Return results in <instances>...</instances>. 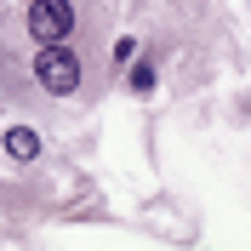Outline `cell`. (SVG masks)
I'll list each match as a JSON object with an SVG mask.
<instances>
[{
  "label": "cell",
  "mask_w": 251,
  "mask_h": 251,
  "mask_svg": "<svg viewBox=\"0 0 251 251\" xmlns=\"http://www.w3.org/2000/svg\"><path fill=\"white\" fill-rule=\"evenodd\" d=\"M34 80H40L51 97L80 92V51H69L63 40H46V46L34 51Z\"/></svg>",
  "instance_id": "cell-1"
},
{
  "label": "cell",
  "mask_w": 251,
  "mask_h": 251,
  "mask_svg": "<svg viewBox=\"0 0 251 251\" xmlns=\"http://www.w3.org/2000/svg\"><path fill=\"white\" fill-rule=\"evenodd\" d=\"M75 29V0H29V34L46 46V40H69Z\"/></svg>",
  "instance_id": "cell-2"
},
{
  "label": "cell",
  "mask_w": 251,
  "mask_h": 251,
  "mask_svg": "<svg viewBox=\"0 0 251 251\" xmlns=\"http://www.w3.org/2000/svg\"><path fill=\"white\" fill-rule=\"evenodd\" d=\"M6 154L12 160H34L40 154V131H34V126H12V131H6Z\"/></svg>",
  "instance_id": "cell-3"
},
{
  "label": "cell",
  "mask_w": 251,
  "mask_h": 251,
  "mask_svg": "<svg viewBox=\"0 0 251 251\" xmlns=\"http://www.w3.org/2000/svg\"><path fill=\"white\" fill-rule=\"evenodd\" d=\"M131 86H137V92H154V69L137 63V69H131Z\"/></svg>",
  "instance_id": "cell-4"
},
{
  "label": "cell",
  "mask_w": 251,
  "mask_h": 251,
  "mask_svg": "<svg viewBox=\"0 0 251 251\" xmlns=\"http://www.w3.org/2000/svg\"><path fill=\"white\" fill-rule=\"evenodd\" d=\"M131 57H137V40H131V34H126V40H114V63H120V69H126V63H131Z\"/></svg>",
  "instance_id": "cell-5"
}]
</instances>
